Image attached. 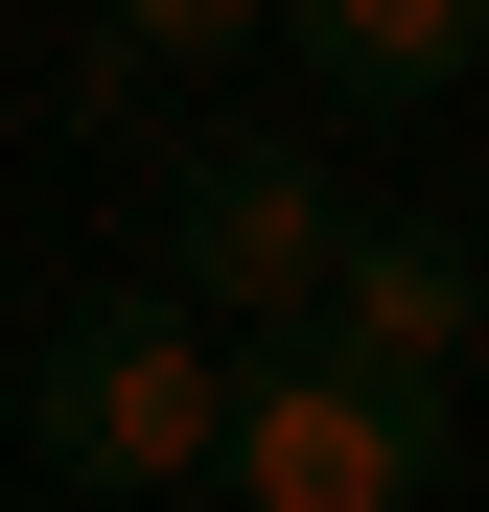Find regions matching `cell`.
I'll use <instances>...</instances> for the list:
<instances>
[{
	"label": "cell",
	"instance_id": "1",
	"mask_svg": "<svg viewBox=\"0 0 489 512\" xmlns=\"http://www.w3.org/2000/svg\"><path fill=\"white\" fill-rule=\"evenodd\" d=\"M210 443H233V326L163 280V256L70 280L47 350H24V466L47 489H210Z\"/></svg>",
	"mask_w": 489,
	"mask_h": 512
},
{
	"label": "cell",
	"instance_id": "2",
	"mask_svg": "<svg viewBox=\"0 0 489 512\" xmlns=\"http://www.w3.org/2000/svg\"><path fill=\"white\" fill-rule=\"evenodd\" d=\"M326 233H350V140L326 117H233V140H163V280H187L233 350L257 326H303Z\"/></svg>",
	"mask_w": 489,
	"mask_h": 512
},
{
	"label": "cell",
	"instance_id": "3",
	"mask_svg": "<svg viewBox=\"0 0 489 512\" xmlns=\"http://www.w3.org/2000/svg\"><path fill=\"white\" fill-rule=\"evenodd\" d=\"M420 466H443V396L303 350V326H257V350H233V443H210V489H257V512H396Z\"/></svg>",
	"mask_w": 489,
	"mask_h": 512
},
{
	"label": "cell",
	"instance_id": "4",
	"mask_svg": "<svg viewBox=\"0 0 489 512\" xmlns=\"http://www.w3.org/2000/svg\"><path fill=\"white\" fill-rule=\"evenodd\" d=\"M466 326H489V256H466L443 210H373V187H350V233H326V280H303V350H350V373H396V396H443V373H466Z\"/></svg>",
	"mask_w": 489,
	"mask_h": 512
},
{
	"label": "cell",
	"instance_id": "5",
	"mask_svg": "<svg viewBox=\"0 0 489 512\" xmlns=\"http://www.w3.org/2000/svg\"><path fill=\"white\" fill-rule=\"evenodd\" d=\"M280 47H303L326 117H396V94H466L489 70V0H280Z\"/></svg>",
	"mask_w": 489,
	"mask_h": 512
},
{
	"label": "cell",
	"instance_id": "6",
	"mask_svg": "<svg viewBox=\"0 0 489 512\" xmlns=\"http://www.w3.org/2000/svg\"><path fill=\"white\" fill-rule=\"evenodd\" d=\"M24 94H47L70 140H117V163H163V47H117L94 0H47V24H24Z\"/></svg>",
	"mask_w": 489,
	"mask_h": 512
},
{
	"label": "cell",
	"instance_id": "7",
	"mask_svg": "<svg viewBox=\"0 0 489 512\" xmlns=\"http://www.w3.org/2000/svg\"><path fill=\"white\" fill-rule=\"evenodd\" d=\"M117 47H163V94H187V70H233V47H280V0H94Z\"/></svg>",
	"mask_w": 489,
	"mask_h": 512
},
{
	"label": "cell",
	"instance_id": "8",
	"mask_svg": "<svg viewBox=\"0 0 489 512\" xmlns=\"http://www.w3.org/2000/svg\"><path fill=\"white\" fill-rule=\"evenodd\" d=\"M0 117H24V24H0Z\"/></svg>",
	"mask_w": 489,
	"mask_h": 512
},
{
	"label": "cell",
	"instance_id": "9",
	"mask_svg": "<svg viewBox=\"0 0 489 512\" xmlns=\"http://www.w3.org/2000/svg\"><path fill=\"white\" fill-rule=\"evenodd\" d=\"M0 24H47V0H0Z\"/></svg>",
	"mask_w": 489,
	"mask_h": 512
}]
</instances>
